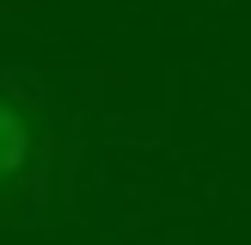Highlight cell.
<instances>
[{"mask_svg":"<svg viewBox=\"0 0 251 245\" xmlns=\"http://www.w3.org/2000/svg\"><path fill=\"white\" fill-rule=\"evenodd\" d=\"M25 153H31V129L12 104H0V178H12L25 166Z\"/></svg>","mask_w":251,"mask_h":245,"instance_id":"obj_1","label":"cell"}]
</instances>
